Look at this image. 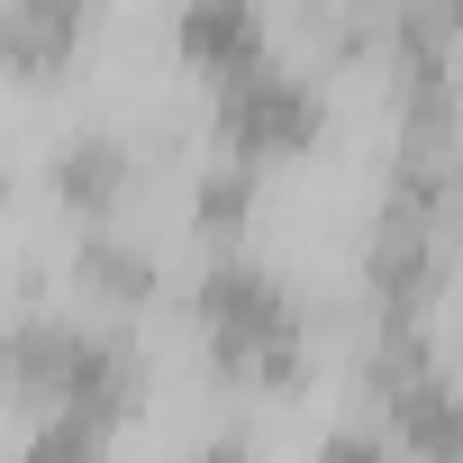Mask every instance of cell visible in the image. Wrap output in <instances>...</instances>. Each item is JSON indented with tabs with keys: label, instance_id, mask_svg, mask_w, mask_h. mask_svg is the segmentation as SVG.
Here are the masks:
<instances>
[{
	"label": "cell",
	"instance_id": "1",
	"mask_svg": "<svg viewBox=\"0 0 463 463\" xmlns=\"http://www.w3.org/2000/svg\"><path fill=\"white\" fill-rule=\"evenodd\" d=\"M191 318H200V336H209V364L237 373V382L291 391L300 364H309V354H300V309H291V291H282L264 264H246V255H227V264L200 273Z\"/></svg>",
	"mask_w": 463,
	"mask_h": 463
},
{
	"label": "cell",
	"instance_id": "2",
	"mask_svg": "<svg viewBox=\"0 0 463 463\" xmlns=\"http://www.w3.org/2000/svg\"><path fill=\"white\" fill-rule=\"evenodd\" d=\"M318 128H327V100H318L291 64H273V55H255L246 73L218 82V137H227V155H237V164L300 155Z\"/></svg>",
	"mask_w": 463,
	"mask_h": 463
},
{
	"label": "cell",
	"instance_id": "3",
	"mask_svg": "<svg viewBox=\"0 0 463 463\" xmlns=\"http://www.w3.org/2000/svg\"><path fill=\"white\" fill-rule=\"evenodd\" d=\"M91 0H10L0 10V64L10 73H64V55L82 46Z\"/></svg>",
	"mask_w": 463,
	"mask_h": 463
},
{
	"label": "cell",
	"instance_id": "4",
	"mask_svg": "<svg viewBox=\"0 0 463 463\" xmlns=\"http://www.w3.org/2000/svg\"><path fill=\"white\" fill-rule=\"evenodd\" d=\"M128 182H137V164H128L118 137H73V146L55 155V200H64L73 218H109V209L128 200Z\"/></svg>",
	"mask_w": 463,
	"mask_h": 463
},
{
	"label": "cell",
	"instance_id": "5",
	"mask_svg": "<svg viewBox=\"0 0 463 463\" xmlns=\"http://www.w3.org/2000/svg\"><path fill=\"white\" fill-rule=\"evenodd\" d=\"M82 282H91L100 300H146V291H155V264H146V246L91 237V246H82Z\"/></svg>",
	"mask_w": 463,
	"mask_h": 463
},
{
	"label": "cell",
	"instance_id": "6",
	"mask_svg": "<svg viewBox=\"0 0 463 463\" xmlns=\"http://www.w3.org/2000/svg\"><path fill=\"white\" fill-rule=\"evenodd\" d=\"M246 182H255V164H227V173H209V182H200V227H218V237H227V227L246 218Z\"/></svg>",
	"mask_w": 463,
	"mask_h": 463
},
{
	"label": "cell",
	"instance_id": "7",
	"mask_svg": "<svg viewBox=\"0 0 463 463\" xmlns=\"http://www.w3.org/2000/svg\"><path fill=\"white\" fill-rule=\"evenodd\" d=\"M327 463H391V454H382L373 436H354V427H345V436H327Z\"/></svg>",
	"mask_w": 463,
	"mask_h": 463
},
{
	"label": "cell",
	"instance_id": "8",
	"mask_svg": "<svg viewBox=\"0 0 463 463\" xmlns=\"http://www.w3.org/2000/svg\"><path fill=\"white\" fill-rule=\"evenodd\" d=\"M191 463H255V454H246V445H237V436H218V445H200V454H191Z\"/></svg>",
	"mask_w": 463,
	"mask_h": 463
}]
</instances>
